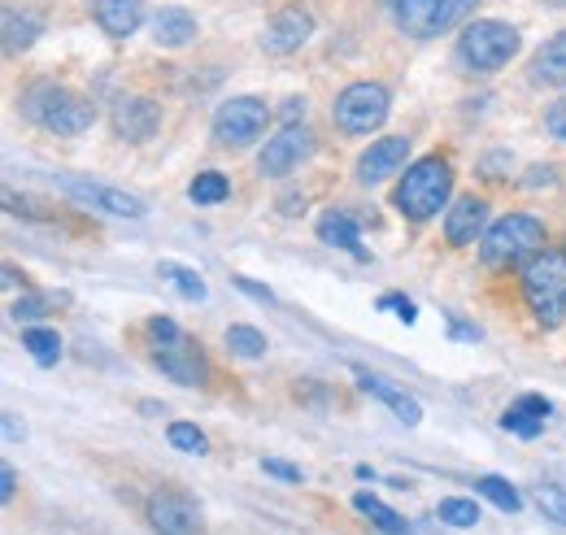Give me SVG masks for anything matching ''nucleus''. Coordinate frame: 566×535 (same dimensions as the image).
<instances>
[{
	"instance_id": "obj_1",
	"label": "nucleus",
	"mask_w": 566,
	"mask_h": 535,
	"mask_svg": "<svg viewBox=\"0 0 566 535\" xmlns=\"http://www.w3.org/2000/svg\"><path fill=\"white\" fill-rule=\"evenodd\" d=\"M449 197H453V166H449L444 157H436V153L410 161L406 175H401V183H397V192H392L397 209H401L410 222L436 218V213L449 204Z\"/></svg>"
},
{
	"instance_id": "obj_2",
	"label": "nucleus",
	"mask_w": 566,
	"mask_h": 535,
	"mask_svg": "<svg viewBox=\"0 0 566 535\" xmlns=\"http://www.w3.org/2000/svg\"><path fill=\"white\" fill-rule=\"evenodd\" d=\"M545 253V222L532 213H505L480 240V262L489 270H510Z\"/></svg>"
},
{
	"instance_id": "obj_3",
	"label": "nucleus",
	"mask_w": 566,
	"mask_h": 535,
	"mask_svg": "<svg viewBox=\"0 0 566 535\" xmlns=\"http://www.w3.org/2000/svg\"><path fill=\"white\" fill-rule=\"evenodd\" d=\"M22 114L53 135H83L96 123L92 101L74 96L71 87H62V83H35V87H27L22 92Z\"/></svg>"
},
{
	"instance_id": "obj_4",
	"label": "nucleus",
	"mask_w": 566,
	"mask_h": 535,
	"mask_svg": "<svg viewBox=\"0 0 566 535\" xmlns=\"http://www.w3.org/2000/svg\"><path fill=\"white\" fill-rule=\"evenodd\" d=\"M523 296L527 310L541 327H563L566 323V253H536L523 270Z\"/></svg>"
},
{
	"instance_id": "obj_5",
	"label": "nucleus",
	"mask_w": 566,
	"mask_h": 535,
	"mask_svg": "<svg viewBox=\"0 0 566 535\" xmlns=\"http://www.w3.org/2000/svg\"><path fill=\"white\" fill-rule=\"evenodd\" d=\"M518 27L496 22V18H480L458 35V62L475 74H493V70L510 66V57L518 53Z\"/></svg>"
},
{
	"instance_id": "obj_6",
	"label": "nucleus",
	"mask_w": 566,
	"mask_h": 535,
	"mask_svg": "<svg viewBox=\"0 0 566 535\" xmlns=\"http://www.w3.org/2000/svg\"><path fill=\"white\" fill-rule=\"evenodd\" d=\"M388 114H392V96H388L384 83H370V78L349 83V87L336 96V105H332V118H336V127L345 135L379 132V127L388 123Z\"/></svg>"
},
{
	"instance_id": "obj_7",
	"label": "nucleus",
	"mask_w": 566,
	"mask_h": 535,
	"mask_svg": "<svg viewBox=\"0 0 566 535\" xmlns=\"http://www.w3.org/2000/svg\"><path fill=\"white\" fill-rule=\"evenodd\" d=\"M475 4H480V0H401V4H392V18H397V27H401L406 35H415V40H436V35L453 31L462 18H471Z\"/></svg>"
},
{
	"instance_id": "obj_8",
	"label": "nucleus",
	"mask_w": 566,
	"mask_h": 535,
	"mask_svg": "<svg viewBox=\"0 0 566 535\" xmlns=\"http://www.w3.org/2000/svg\"><path fill=\"white\" fill-rule=\"evenodd\" d=\"M271 127V105L262 96H231L213 114V139L222 148H249Z\"/></svg>"
},
{
	"instance_id": "obj_9",
	"label": "nucleus",
	"mask_w": 566,
	"mask_h": 535,
	"mask_svg": "<svg viewBox=\"0 0 566 535\" xmlns=\"http://www.w3.org/2000/svg\"><path fill=\"white\" fill-rule=\"evenodd\" d=\"M57 188L83 209H96V213H109V218H144L148 204L123 188H109V183H92V179H78V175H57Z\"/></svg>"
},
{
	"instance_id": "obj_10",
	"label": "nucleus",
	"mask_w": 566,
	"mask_h": 535,
	"mask_svg": "<svg viewBox=\"0 0 566 535\" xmlns=\"http://www.w3.org/2000/svg\"><path fill=\"white\" fill-rule=\"evenodd\" d=\"M153 366L179 388H206V379H210V361L188 335H179L170 344H157L153 348Z\"/></svg>"
},
{
	"instance_id": "obj_11",
	"label": "nucleus",
	"mask_w": 566,
	"mask_h": 535,
	"mask_svg": "<svg viewBox=\"0 0 566 535\" xmlns=\"http://www.w3.org/2000/svg\"><path fill=\"white\" fill-rule=\"evenodd\" d=\"M148 527L157 535H201V505L175 487H157L148 496Z\"/></svg>"
},
{
	"instance_id": "obj_12",
	"label": "nucleus",
	"mask_w": 566,
	"mask_h": 535,
	"mask_svg": "<svg viewBox=\"0 0 566 535\" xmlns=\"http://www.w3.org/2000/svg\"><path fill=\"white\" fill-rule=\"evenodd\" d=\"M314 157V132L310 127H283L275 139H266V148H262V157H258V170L266 175V179H283V175H292L301 161H310Z\"/></svg>"
},
{
	"instance_id": "obj_13",
	"label": "nucleus",
	"mask_w": 566,
	"mask_h": 535,
	"mask_svg": "<svg viewBox=\"0 0 566 535\" xmlns=\"http://www.w3.org/2000/svg\"><path fill=\"white\" fill-rule=\"evenodd\" d=\"M406 161H410V139H406V135H384V139H375V144L357 157V183L375 188V183L401 175Z\"/></svg>"
},
{
	"instance_id": "obj_14",
	"label": "nucleus",
	"mask_w": 566,
	"mask_h": 535,
	"mask_svg": "<svg viewBox=\"0 0 566 535\" xmlns=\"http://www.w3.org/2000/svg\"><path fill=\"white\" fill-rule=\"evenodd\" d=\"M109 123H114L118 139L144 144V139H153L157 127H161V105L153 96H118L114 109H109Z\"/></svg>"
},
{
	"instance_id": "obj_15",
	"label": "nucleus",
	"mask_w": 566,
	"mask_h": 535,
	"mask_svg": "<svg viewBox=\"0 0 566 535\" xmlns=\"http://www.w3.org/2000/svg\"><path fill=\"white\" fill-rule=\"evenodd\" d=\"M310 35H314V13H310V9H301V4L280 9V13L266 22V31H262V53L287 57V53H296Z\"/></svg>"
},
{
	"instance_id": "obj_16",
	"label": "nucleus",
	"mask_w": 566,
	"mask_h": 535,
	"mask_svg": "<svg viewBox=\"0 0 566 535\" xmlns=\"http://www.w3.org/2000/svg\"><path fill=\"white\" fill-rule=\"evenodd\" d=\"M484 222H489V201L484 197H458L444 209V240L453 249H467V244H475Z\"/></svg>"
},
{
	"instance_id": "obj_17",
	"label": "nucleus",
	"mask_w": 566,
	"mask_h": 535,
	"mask_svg": "<svg viewBox=\"0 0 566 535\" xmlns=\"http://www.w3.org/2000/svg\"><path fill=\"white\" fill-rule=\"evenodd\" d=\"M357 388L366 392V397H375V401H384L406 427H419L423 422V405L415 401L410 392H401L397 384H388L384 375H370V370H357Z\"/></svg>"
},
{
	"instance_id": "obj_18",
	"label": "nucleus",
	"mask_w": 566,
	"mask_h": 535,
	"mask_svg": "<svg viewBox=\"0 0 566 535\" xmlns=\"http://www.w3.org/2000/svg\"><path fill=\"white\" fill-rule=\"evenodd\" d=\"M549 413H554V405L545 401V397H518V401L501 413V427L510 436H518V440H536L545 431V418Z\"/></svg>"
},
{
	"instance_id": "obj_19",
	"label": "nucleus",
	"mask_w": 566,
	"mask_h": 535,
	"mask_svg": "<svg viewBox=\"0 0 566 535\" xmlns=\"http://www.w3.org/2000/svg\"><path fill=\"white\" fill-rule=\"evenodd\" d=\"M144 22V0H96V27L114 40L136 35Z\"/></svg>"
},
{
	"instance_id": "obj_20",
	"label": "nucleus",
	"mask_w": 566,
	"mask_h": 535,
	"mask_svg": "<svg viewBox=\"0 0 566 535\" xmlns=\"http://www.w3.org/2000/svg\"><path fill=\"white\" fill-rule=\"evenodd\" d=\"M318 240L332 244V249H340V253H349V258H357V262H366L361 231H357V222L345 213V209H327V213L318 218Z\"/></svg>"
},
{
	"instance_id": "obj_21",
	"label": "nucleus",
	"mask_w": 566,
	"mask_h": 535,
	"mask_svg": "<svg viewBox=\"0 0 566 535\" xmlns=\"http://www.w3.org/2000/svg\"><path fill=\"white\" fill-rule=\"evenodd\" d=\"M153 40H157L161 49H188V44L197 40V18H192L188 9H179V4H166V9L153 18Z\"/></svg>"
},
{
	"instance_id": "obj_22",
	"label": "nucleus",
	"mask_w": 566,
	"mask_h": 535,
	"mask_svg": "<svg viewBox=\"0 0 566 535\" xmlns=\"http://www.w3.org/2000/svg\"><path fill=\"white\" fill-rule=\"evenodd\" d=\"M0 31H4V53H27V49L44 35V22H40V13L9 4L4 18H0Z\"/></svg>"
},
{
	"instance_id": "obj_23",
	"label": "nucleus",
	"mask_w": 566,
	"mask_h": 535,
	"mask_svg": "<svg viewBox=\"0 0 566 535\" xmlns=\"http://www.w3.org/2000/svg\"><path fill=\"white\" fill-rule=\"evenodd\" d=\"M532 78L545 87H566V31H558L554 40H545L532 57Z\"/></svg>"
},
{
	"instance_id": "obj_24",
	"label": "nucleus",
	"mask_w": 566,
	"mask_h": 535,
	"mask_svg": "<svg viewBox=\"0 0 566 535\" xmlns=\"http://www.w3.org/2000/svg\"><path fill=\"white\" fill-rule=\"evenodd\" d=\"M354 510L361 514V518H370V523H375V527H379L384 535H406V532H410V523H406L397 510H388L379 496H370V492H357Z\"/></svg>"
},
{
	"instance_id": "obj_25",
	"label": "nucleus",
	"mask_w": 566,
	"mask_h": 535,
	"mask_svg": "<svg viewBox=\"0 0 566 535\" xmlns=\"http://www.w3.org/2000/svg\"><path fill=\"white\" fill-rule=\"evenodd\" d=\"M475 496L493 501L501 514H518V510H523L518 487H514L510 479H501V474H480V479H475Z\"/></svg>"
},
{
	"instance_id": "obj_26",
	"label": "nucleus",
	"mask_w": 566,
	"mask_h": 535,
	"mask_svg": "<svg viewBox=\"0 0 566 535\" xmlns=\"http://www.w3.org/2000/svg\"><path fill=\"white\" fill-rule=\"evenodd\" d=\"M157 274H161V279H170V283H175V292H179V296H188V301H206V296H210L206 279H201V274H197L192 266H179V262H161V266H157Z\"/></svg>"
},
{
	"instance_id": "obj_27",
	"label": "nucleus",
	"mask_w": 566,
	"mask_h": 535,
	"mask_svg": "<svg viewBox=\"0 0 566 535\" xmlns=\"http://www.w3.org/2000/svg\"><path fill=\"white\" fill-rule=\"evenodd\" d=\"M188 197L197 204H222L231 197V179L222 170H201L192 183H188Z\"/></svg>"
},
{
	"instance_id": "obj_28",
	"label": "nucleus",
	"mask_w": 566,
	"mask_h": 535,
	"mask_svg": "<svg viewBox=\"0 0 566 535\" xmlns=\"http://www.w3.org/2000/svg\"><path fill=\"white\" fill-rule=\"evenodd\" d=\"M22 348L40 366H57V357H62V339H57V332H49V327H27L22 332Z\"/></svg>"
},
{
	"instance_id": "obj_29",
	"label": "nucleus",
	"mask_w": 566,
	"mask_h": 535,
	"mask_svg": "<svg viewBox=\"0 0 566 535\" xmlns=\"http://www.w3.org/2000/svg\"><path fill=\"white\" fill-rule=\"evenodd\" d=\"M227 348L235 353V357H262L266 353V335L258 332V327H249V323H235V327H227Z\"/></svg>"
},
{
	"instance_id": "obj_30",
	"label": "nucleus",
	"mask_w": 566,
	"mask_h": 535,
	"mask_svg": "<svg viewBox=\"0 0 566 535\" xmlns=\"http://www.w3.org/2000/svg\"><path fill=\"white\" fill-rule=\"evenodd\" d=\"M49 310H53V296H40V292H22V296L9 305V318H13V323H27V327H35L40 318H49Z\"/></svg>"
},
{
	"instance_id": "obj_31",
	"label": "nucleus",
	"mask_w": 566,
	"mask_h": 535,
	"mask_svg": "<svg viewBox=\"0 0 566 535\" xmlns=\"http://www.w3.org/2000/svg\"><path fill=\"white\" fill-rule=\"evenodd\" d=\"M436 518L449 523V527H462V532H467V527L480 523V505H475V501H462V496H449V501H440Z\"/></svg>"
},
{
	"instance_id": "obj_32",
	"label": "nucleus",
	"mask_w": 566,
	"mask_h": 535,
	"mask_svg": "<svg viewBox=\"0 0 566 535\" xmlns=\"http://www.w3.org/2000/svg\"><path fill=\"white\" fill-rule=\"evenodd\" d=\"M166 440L179 449V453H206L210 449V440H206V431L201 427H192V422H170V431H166Z\"/></svg>"
},
{
	"instance_id": "obj_33",
	"label": "nucleus",
	"mask_w": 566,
	"mask_h": 535,
	"mask_svg": "<svg viewBox=\"0 0 566 535\" xmlns=\"http://www.w3.org/2000/svg\"><path fill=\"white\" fill-rule=\"evenodd\" d=\"M536 505H541V514H545L549 523L566 527V487L563 483H541V487H536Z\"/></svg>"
},
{
	"instance_id": "obj_34",
	"label": "nucleus",
	"mask_w": 566,
	"mask_h": 535,
	"mask_svg": "<svg viewBox=\"0 0 566 535\" xmlns=\"http://www.w3.org/2000/svg\"><path fill=\"white\" fill-rule=\"evenodd\" d=\"M4 209L13 218H49V204L31 201V197H18V192H4Z\"/></svg>"
},
{
	"instance_id": "obj_35",
	"label": "nucleus",
	"mask_w": 566,
	"mask_h": 535,
	"mask_svg": "<svg viewBox=\"0 0 566 535\" xmlns=\"http://www.w3.org/2000/svg\"><path fill=\"white\" fill-rule=\"evenodd\" d=\"M545 132L554 135L558 144H566V96H558V101L545 109Z\"/></svg>"
},
{
	"instance_id": "obj_36",
	"label": "nucleus",
	"mask_w": 566,
	"mask_h": 535,
	"mask_svg": "<svg viewBox=\"0 0 566 535\" xmlns=\"http://www.w3.org/2000/svg\"><path fill=\"white\" fill-rule=\"evenodd\" d=\"M379 310H392L401 323H415L419 318V310H415V301H406V296H397V292H388V296H379Z\"/></svg>"
},
{
	"instance_id": "obj_37",
	"label": "nucleus",
	"mask_w": 566,
	"mask_h": 535,
	"mask_svg": "<svg viewBox=\"0 0 566 535\" xmlns=\"http://www.w3.org/2000/svg\"><path fill=\"white\" fill-rule=\"evenodd\" d=\"M144 332L153 335L157 344H170V339H179V335H184V332H179V327H175V318H166V314H153Z\"/></svg>"
},
{
	"instance_id": "obj_38",
	"label": "nucleus",
	"mask_w": 566,
	"mask_h": 535,
	"mask_svg": "<svg viewBox=\"0 0 566 535\" xmlns=\"http://www.w3.org/2000/svg\"><path fill=\"white\" fill-rule=\"evenodd\" d=\"M231 283H235L244 296H253V301H262V305H275V292H271V287H262V283H253V279H244V274H235Z\"/></svg>"
},
{
	"instance_id": "obj_39",
	"label": "nucleus",
	"mask_w": 566,
	"mask_h": 535,
	"mask_svg": "<svg viewBox=\"0 0 566 535\" xmlns=\"http://www.w3.org/2000/svg\"><path fill=\"white\" fill-rule=\"evenodd\" d=\"M262 470L275 474V479H283V483H301V479H305L301 466H287V462H280V458H262Z\"/></svg>"
},
{
	"instance_id": "obj_40",
	"label": "nucleus",
	"mask_w": 566,
	"mask_h": 535,
	"mask_svg": "<svg viewBox=\"0 0 566 535\" xmlns=\"http://www.w3.org/2000/svg\"><path fill=\"white\" fill-rule=\"evenodd\" d=\"M0 427H4V440H9V444L27 440V427L18 422V413H9V409H4V413H0Z\"/></svg>"
},
{
	"instance_id": "obj_41",
	"label": "nucleus",
	"mask_w": 566,
	"mask_h": 535,
	"mask_svg": "<svg viewBox=\"0 0 566 535\" xmlns=\"http://www.w3.org/2000/svg\"><path fill=\"white\" fill-rule=\"evenodd\" d=\"M296 118H305V96L283 101V123H287V127H296Z\"/></svg>"
},
{
	"instance_id": "obj_42",
	"label": "nucleus",
	"mask_w": 566,
	"mask_h": 535,
	"mask_svg": "<svg viewBox=\"0 0 566 535\" xmlns=\"http://www.w3.org/2000/svg\"><path fill=\"white\" fill-rule=\"evenodd\" d=\"M13 492H18V470L4 466L0 470V496H4V501H13Z\"/></svg>"
},
{
	"instance_id": "obj_43",
	"label": "nucleus",
	"mask_w": 566,
	"mask_h": 535,
	"mask_svg": "<svg viewBox=\"0 0 566 535\" xmlns=\"http://www.w3.org/2000/svg\"><path fill=\"white\" fill-rule=\"evenodd\" d=\"M0 274H4V279H0L4 287H27V274H22V270H18V266H4V270H0Z\"/></svg>"
},
{
	"instance_id": "obj_44",
	"label": "nucleus",
	"mask_w": 566,
	"mask_h": 535,
	"mask_svg": "<svg viewBox=\"0 0 566 535\" xmlns=\"http://www.w3.org/2000/svg\"><path fill=\"white\" fill-rule=\"evenodd\" d=\"M541 183H554V170L549 166H536L532 179H527V188H541Z\"/></svg>"
},
{
	"instance_id": "obj_45",
	"label": "nucleus",
	"mask_w": 566,
	"mask_h": 535,
	"mask_svg": "<svg viewBox=\"0 0 566 535\" xmlns=\"http://www.w3.org/2000/svg\"><path fill=\"white\" fill-rule=\"evenodd\" d=\"M280 209L287 213V218H292V213H305V197H283Z\"/></svg>"
},
{
	"instance_id": "obj_46",
	"label": "nucleus",
	"mask_w": 566,
	"mask_h": 535,
	"mask_svg": "<svg viewBox=\"0 0 566 535\" xmlns=\"http://www.w3.org/2000/svg\"><path fill=\"white\" fill-rule=\"evenodd\" d=\"M453 335H458V339H480V327H467V323L453 318Z\"/></svg>"
},
{
	"instance_id": "obj_47",
	"label": "nucleus",
	"mask_w": 566,
	"mask_h": 535,
	"mask_svg": "<svg viewBox=\"0 0 566 535\" xmlns=\"http://www.w3.org/2000/svg\"><path fill=\"white\" fill-rule=\"evenodd\" d=\"M406 535H436V532H431L423 518H419V523H410V532H406Z\"/></svg>"
},
{
	"instance_id": "obj_48",
	"label": "nucleus",
	"mask_w": 566,
	"mask_h": 535,
	"mask_svg": "<svg viewBox=\"0 0 566 535\" xmlns=\"http://www.w3.org/2000/svg\"><path fill=\"white\" fill-rule=\"evenodd\" d=\"M549 4H558V9H566V0H549Z\"/></svg>"
},
{
	"instance_id": "obj_49",
	"label": "nucleus",
	"mask_w": 566,
	"mask_h": 535,
	"mask_svg": "<svg viewBox=\"0 0 566 535\" xmlns=\"http://www.w3.org/2000/svg\"><path fill=\"white\" fill-rule=\"evenodd\" d=\"M384 4H388V9H392V4H401V0H384Z\"/></svg>"
}]
</instances>
